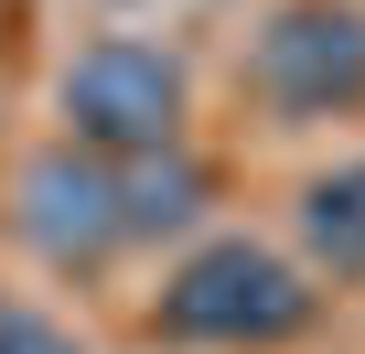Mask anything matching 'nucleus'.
I'll use <instances>...</instances> for the list:
<instances>
[{"label":"nucleus","instance_id":"nucleus-5","mask_svg":"<svg viewBox=\"0 0 365 354\" xmlns=\"http://www.w3.org/2000/svg\"><path fill=\"white\" fill-rule=\"evenodd\" d=\"M118 204H129V247H150V236H182L205 204H215V183H205V161L194 150H140V161H118Z\"/></svg>","mask_w":365,"mask_h":354},{"label":"nucleus","instance_id":"nucleus-2","mask_svg":"<svg viewBox=\"0 0 365 354\" xmlns=\"http://www.w3.org/2000/svg\"><path fill=\"white\" fill-rule=\"evenodd\" d=\"M65 108V140L97 150V161H140V150H172L182 140V108H194V76H182V54L140 43V33H108L65 65L54 86Z\"/></svg>","mask_w":365,"mask_h":354},{"label":"nucleus","instance_id":"nucleus-4","mask_svg":"<svg viewBox=\"0 0 365 354\" xmlns=\"http://www.w3.org/2000/svg\"><path fill=\"white\" fill-rule=\"evenodd\" d=\"M11 226H22V247H33L43 269H97V258H118V247H129L118 161H97V150H76V140L33 150L22 183H11Z\"/></svg>","mask_w":365,"mask_h":354},{"label":"nucleus","instance_id":"nucleus-3","mask_svg":"<svg viewBox=\"0 0 365 354\" xmlns=\"http://www.w3.org/2000/svg\"><path fill=\"white\" fill-rule=\"evenodd\" d=\"M247 86L279 118H354L365 108V11L354 0H290L247 43Z\"/></svg>","mask_w":365,"mask_h":354},{"label":"nucleus","instance_id":"nucleus-7","mask_svg":"<svg viewBox=\"0 0 365 354\" xmlns=\"http://www.w3.org/2000/svg\"><path fill=\"white\" fill-rule=\"evenodd\" d=\"M0 354H86L65 322H43L33 301H11V290H0Z\"/></svg>","mask_w":365,"mask_h":354},{"label":"nucleus","instance_id":"nucleus-6","mask_svg":"<svg viewBox=\"0 0 365 354\" xmlns=\"http://www.w3.org/2000/svg\"><path fill=\"white\" fill-rule=\"evenodd\" d=\"M301 247L333 279H365V161H333L301 183Z\"/></svg>","mask_w":365,"mask_h":354},{"label":"nucleus","instance_id":"nucleus-1","mask_svg":"<svg viewBox=\"0 0 365 354\" xmlns=\"http://www.w3.org/2000/svg\"><path fill=\"white\" fill-rule=\"evenodd\" d=\"M301 322H312V279L258 236H205L150 301V333L205 354H258V343H290Z\"/></svg>","mask_w":365,"mask_h":354}]
</instances>
